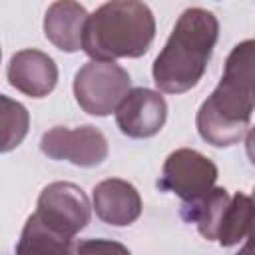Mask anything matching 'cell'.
Wrapping results in <instances>:
<instances>
[{"instance_id": "obj_1", "label": "cell", "mask_w": 255, "mask_h": 255, "mask_svg": "<svg viewBox=\"0 0 255 255\" xmlns=\"http://www.w3.org/2000/svg\"><path fill=\"white\" fill-rule=\"evenodd\" d=\"M219 38V22L205 8H187L177 18L165 46L151 66L155 86L165 94H183L199 84Z\"/></svg>"}, {"instance_id": "obj_2", "label": "cell", "mask_w": 255, "mask_h": 255, "mask_svg": "<svg viewBox=\"0 0 255 255\" xmlns=\"http://www.w3.org/2000/svg\"><path fill=\"white\" fill-rule=\"evenodd\" d=\"M155 38V18L147 4L112 0L90 14L82 50L98 62L143 56Z\"/></svg>"}, {"instance_id": "obj_3", "label": "cell", "mask_w": 255, "mask_h": 255, "mask_svg": "<svg viewBox=\"0 0 255 255\" xmlns=\"http://www.w3.org/2000/svg\"><path fill=\"white\" fill-rule=\"evenodd\" d=\"M253 108L255 106L251 102L217 84L211 96H207L197 110V131L213 147L235 145L249 128Z\"/></svg>"}, {"instance_id": "obj_4", "label": "cell", "mask_w": 255, "mask_h": 255, "mask_svg": "<svg viewBox=\"0 0 255 255\" xmlns=\"http://www.w3.org/2000/svg\"><path fill=\"white\" fill-rule=\"evenodd\" d=\"M131 90V78L116 62H86L74 76L78 106L90 116H110Z\"/></svg>"}, {"instance_id": "obj_5", "label": "cell", "mask_w": 255, "mask_h": 255, "mask_svg": "<svg viewBox=\"0 0 255 255\" xmlns=\"http://www.w3.org/2000/svg\"><path fill=\"white\" fill-rule=\"evenodd\" d=\"M217 175V165L207 155L197 149L179 147L165 157L157 187L175 193L183 203H193L215 187Z\"/></svg>"}, {"instance_id": "obj_6", "label": "cell", "mask_w": 255, "mask_h": 255, "mask_svg": "<svg viewBox=\"0 0 255 255\" xmlns=\"http://www.w3.org/2000/svg\"><path fill=\"white\" fill-rule=\"evenodd\" d=\"M34 213L52 229L74 239L90 223L92 207L82 187L72 181H54L42 189Z\"/></svg>"}, {"instance_id": "obj_7", "label": "cell", "mask_w": 255, "mask_h": 255, "mask_svg": "<svg viewBox=\"0 0 255 255\" xmlns=\"http://www.w3.org/2000/svg\"><path fill=\"white\" fill-rule=\"evenodd\" d=\"M40 149L50 159L70 161L78 167H96L108 157V139L94 126L48 129L40 139Z\"/></svg>"}, {"instance_id": "obj_8", "label": "cell", "mask_w": 255, "mask_h": 255, "mask_svg": "<svg viewBox=\"0 0 255 255\" xmlns=\"http://www.w3.org/2000/svg\"><path fill=\"white\" fill-rule=\"evenodd\" d=\"M167 120L165 98L149 88H133L116 110L120 131L133 139H145L159 133Z\"/></svg>"}, {"instance_id": "obj_9", "label": "cell", "mask_w": 255, "mask_h": 255, "mask_svg": "<svg viewBox=\"0 0 255 255\" xmlns=\"http://www.w3.org/2000/svg\"><path fill=\"white\" fill-rule=\"evenodd\" d=\"M6 78L8 84L18 92L30 98H44L58 84V66L46 52L26 48L10 58Z\"/></svg>"}, {"instance_id": "obj_10", "label": "cell", "mask_w": 255, "mask_h": 255, "mask_svg": "<svg viewBox=\"0 0 255 255\" xmlns=\"http://www.w3.org/2000/svg\"><path fill=\"white\" fill-rule=\"evenodd\" d=\"M96 215L114 227L131 225L141 215V195L133 183L110 177L100 181L92 193Z\"/></svg>"}, {"instance_id": "obj_11", "label": "cell", "mask_w": 255, "mask_h": 255, "mask_svg": "<svg viewBox=\"0 0 255 255\" xmlns=\"http://www.w3.org/2000/svg\"><path fill=\"white\" fill-rule=\"evenodd\" d=\"M90 14L86 8L72 0H60L48 6L44 16L46 38L62 52H78L84 44V30Z\"/></svg>"}, {"instance_id": "obj_12", "label": "cell", "mask_w": 255, "mask_h": 255, "mask_svg": "<svg viewBox=\"0 0 255 255\" xmlns=\"http://www.w3.org/2000/svg\"><path fill=\"white\" fill-rule=\"evenodd\" d=\"M74 241L32 213L16 243V255H72Z\"/></svg>"}, {"instance_id": "obj_13", "label": "cell", "mask_w": 255, "mask_h": 255, "mask_svg": "<svg viewBox=\"0 0 255 255\" xmlns=\"http://www.w3.org/2000/svg\"><path fill=\"white\" fill-rule=\"evenodd\" d=\"M229 201H231V195L227 193L225 187H213L209 193H205L197 201L183 203L179 213L183 221L193 223L207 241H215L221 227V219L229 207Z\"/></svg>"}, {"instance_id": "obj_14", "label": "cell", "mask_w": 255, "mask_h": 255, "mask_svg": "<svg viewBox=\"0 0 255 255\" xmlns=\"http://www.w3.org/2000/svg\"><path fill=\"white\" fill-rule=\"evenodd\" d=\"M219 84L255 106V40H243L233 46Z\"/></svg>"}, {"instance_id": "obj_15", "label": "cell", "mask_w": 255, "mask_h": 255, "mask_svg": "<svg viewBox=\"0 0 255 255\" xmlns=\"http://www.w3.org/2000/svg\"><path fill=\"white\" fill-rule=\"evenodd\" d=\"M255 223V203L251 199V195H245L241 191H237L231 201L229 207L221 219V227L217 233V241L221 247H233L237 245L243 237H247V233L251 231Z\"/></svg>"}, {"instance_id": "obj_16", "label": "cell", "mask_w": 255, "mask_h": 255, "mask_svg": "<svg viewBox=\"0 0 255 255\" xmlns=\"http://www.w3.org/2000/svg\"><path fill=\"white\" fill-rule=\"evenodd\" d=\"M0 102H2V145L0 149L2 153H6L18 147L22 139L26 137L28 128H30V114L20 102L8 96H2Z\"/></svg>"}, {"instance_id": "obj_17", "label": "cell", "mask_w": 255, "mask_h": 255, "mask_svg": "<svg viewBox=\"0 0 255 255\" xmlns=\"http://www.w3.org/2000/svg\"><path fill=\"white\" fill-rule=\"evenodd\" d=\"M72 255H131V251L114 239H80L74 243Z\"/></svg>"}, {"instance_id": "obj_18", "label": "cell", "mask_w": 255, "mask_h": 255, "mask_svg": "<svg viewBox=\"0 0 255 255\" xmlns=\"http://www.w3.org/2000/svg\"><path fill=\"white\" fill-rule=\"evenodd\" d=\"M245 151H247L249 161L255 165V126L247 131V137H245Z\"/></svg>"}, {"instance_id": "obj_19", "label": "cell", "mask_w": 255, "mask_h": 255, "mask_svg": "<svg viewBox=\"0 0 255 255\" xmlns=\"http://www.w3.org/2000/svg\"><path fill=\"white\" fill-rule=\"evenodd\" d=\"M237 255H255V223H253L251 231L247 233V241H245V245L239 249Z\"/></svg>"}, {"instance_id": "obj_20", "label": "cell", "mask_w": 255, "mask_h": 255, "mask_svg": "<svg viewBox=\"0 0 255 255\" xmlns=\"http://www.w3.org/2000/svg\"><path fill=\"white\" fill-rule=\"evenodd\" d=\"M251 199H253V203H255V187H253V193H251Z\"/></svg>"}]
</instances>
